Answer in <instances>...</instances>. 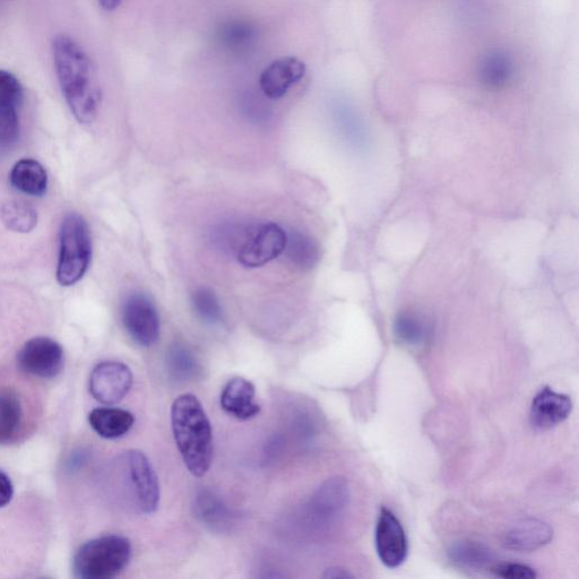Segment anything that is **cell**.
I'll return each mask as SVG.
<instances>
[{"instance_id":"6da1fadb","label":"cell","mask_w":579,"mask_h":579,"mask_svg":"<svg viewBox=\"0 0 579 579\" xmlns=\"http://www.w3.org/2000/svg\"><path fill=\"white\" fill-rule=\"evenodd\" d=\"M55 71L67 106L77 122L92 124L99 114L102 92L97 68L79 42L67 34L53 41Z\"/></svg>"},{"instance_id":"7a4b0ae2","label":"cell","mask_w":579,"mask_h":579,"mask_svg":"<svg viewBox=\"0 0 579 579\" xmlns=\"http://www.w3.org/2000/svg\"><path fill=\"white\" fill-rule=\"evenodd\" d=\"M171 426L187 470L196 478L209 472L213 458V430L202 403L193 394L177 397L171 408Z\"/></svg>"},{"instance_id":"3957f363","label":"cell","mask_w":579,"mask_h":579,"mask_svg":"<svg viewBox=\"0 0 579 579\" xmlns=\"http://www.w3.org/2000/svg\"><path fill=\"white\" fill-rule=\"evenodd\" d=\"M132 558V544L120 535H106L83 544L74 557V573L82 579H110L123 573Z\"/></svg>"},{"instance_id":"277c9868","label":"cell","mask_w":579,"mask_h":579,"mask_svg":"<svg viewBox=\"0 0 579 579\" xmlns=\"http://www.w3.org/2000/svg\"><path fill=\"white\" fill-rule=\"evenodd\" d=\"M92 257V244L88 223L81 215H66L60 229V252L57 280L63 287L83 279Z\"/></svg>"},{"instance_id":"5b68a950","label":"cell","mask_w":579,"mask_h":579,"mask_svg":"<svg viewBox=\"0 0 579 579\" xmlns=\"http://www.w3.org/2000/svg\"><path fill=\"white\" fill-rule=\"evenodd\" d=\"M122 464L127 486L133 491L137 507L145 514L157 512L160 485L149 458L140 451H129L123 456Z\"/></svg>"},{"instance_id":"8992f818","label":"cell","mask_w":579,"mask_h":579,"mask_svg":"<svg viewBox=\"0 0 579 579\" xmlns=\"http://www.w3.org/2000/svg\"><path fill=\"white\" fill-rule=\"evenodd\" d=\"M285 245L287 232L279 224L264 223L240 245L237 250L238 262L248 269H256L281 256Z\"/></svg>"},{"instance_id":"52a82bcc","label":"cell","mask_w":579,"mask_h":579,"mask_svg":"<svg viewBox=\"0 0 579 579\" xmlns=\"http://www.w3.org/2000/svg\"><path fill=\"white\" fill-rule=\"evenodd\" d=\"M351 500L349 482L336 477L317 489L308 505L310 521L319 527H330L342 520Z\"/></svg>"},{"instance_id":"ba28073f","label":"cell","mask_w":579,"mask_h":579,"mask_svg":"<svg viewBox=\"0 0 579 579\" xmlns=\"http://www.w3.org/2000/svg\"><path fill=\"white\" fill-rule=\"evenodd\" d=\"M125 330L141 347L149 348L160 339V317L157 307L141 293L129 296L123 305Z\"/></svg>"},{"instance_id":"9c48e42d","label":"cell","mask_w":579,"mask_h":579,"mask_svg":"<svg viewBox=\"0 0 579 579\" xmlns=\"http://www.w3.org/2000/svg\"><path fill=\"white\" fill-rule=\"evenodd\" d=\"M17 364L25 374L42 379L55 378L64 368V350L49 337H34L23 345Z\"/></svg>"},{"instance_id":"30bf717a","label":"cell","mask_w":579,"mask_h":579,"mask_svg":"<svg viewBox=\"0 0 579 579\" xmlns=\"http://www.w3.org/2000/svg\"><path fill=\"white\" fill-rule=\"evenodd\" d=\"M132 386L131 369L118 361L101 362L90 377V393L95 400L106 405L123 401Z\"/></svg>"},{"instance_id":"8fae6325","label":"cell","mask_w":579,"mask_h":579,"mask_svg":"<svg viewBox=\"0 0 579 579\" xmlns=\"http://www.w3.org/2000/svg\"><path fill=\"white\" fill-rule=\"evenodd\" d=\"M378 557L388 568L400 567L408 556V539L396 516L385 507L380 511L376 526Z\"/></svg>"},{"instance_id":"7c38bea8","label":"cell","mask_w":579,"mask_h":579,"mask_svg":"<svg viewBox=\"0 0 579 579\" xmlns=\"http://www.w3.org/2000/svg\"><path fill=\"white\" fill-rule=\"evenodd\" d=\"M307 68L297 57L287 56L274 60L259 77V86L265 97L278 100L287 94L293 85L306 76Z\"/></svg>"},{"instance_id":"4fadbf2b","label":"cell","mask_w":579,"mask_h":579,"mask_svg":"<svg viewBox=\"0 0 579 579\" xmlns=\"http://www.w3.org/2000/svg\"><path fill=\"white\" fill-rule=\"evenodd\" d=\"M572 410L573 402L569 396L557 393L550 387H543L531 405L532 426L539 430L551 429L564 422Z\"/></svg>"},{"instance_id":"5bb4252c","label":"cell","mask_w":579,"mask_h":579,"mask_svg":"<svg viewBox=\"0 0 579 579\" xmlns=\"http://www.w3.org/2000/svg\"><path fill=\"white\" fill-rule=\"evenodd\" d=\"M256 388L243 377L230 380L221 393V406L230 416L241 421L255 418L261 406L255 402Z\"/></svg>"},{"instance_id":"9a60e30c","label":"cell","mask_w":579,"mask_h":579,"mask_svg":"<svg viewBox=\"0 0 579 579\" xmlns=\"http://www.w3.org/2000/svg\"><path fill=\"white\" fill-rule=\"evenodd\" d=\"M552 538L553 530L548 523L530 518L507 531L504 546L515 551L531 552L547 546Z\"/></svg>"},{"instance_id":"2e32d148","label":"cell","mask_w":579,"mask_h":579,"mask_svg":"<svg viewBox=\"0 0 579 579\" xmlns=\"http://www.w3.org/2000/svg\"><path fill=\"white\" fill-rule=\"evenodd\" d=\"M91 428L105 439H118L128 434L134 426L132 412L118 408H99L89 414Z\"/></svg>"},{"instance_id":"e0dca14e","label":"cell","mask_w":579,"mask_h":579,"mask_svg":"<svg viewBox=\"0 0 579 579\" xmlns=\"http://www.w3.org/2000/svg\"><path fill=\"white\" fill-rule=\"evenodd\" d=\"M514 62L505 50L495 49L482 57L479 65V80L492 90L504 88L514 76Z\"/></svg>"},{"instance_id":"ac0fdd59","label":"cell","mask_w":579,"mask_h":579,"mask_svg":"<svg viewBox=\"0 0 579 579\" xmlns=\"http://www.w3.org/2000/svg\"><path fill=\"white\" fill-rule=\"evenodd\" d=\"M23 406L11 388L0 387V444H8L19 435L23 423Z\"/></svg>"},{"instance_id":"d6986e66","label":"cell","mask_w":579,"mask_h":579,"mask_svg":"<svg viewBox=\"0 0 579 579\" xmlns=\"http://www.w3.org/2000/svg\"><path fill=\"white\" fill-rule=\"evenodd\" d=\"M449 560L458 567L482 570L494 564L495 555L485 544L473 540H461L448 550Z\"/></svg>"},{"instance_id":"ffe728a7","label":"cell","mask_w":579,"mask_h":579,"mask_svg":"<svg viewBox=\"0 0 579 579\" xmlns=\"http://www.w3.org/2000/svg\"><path fill=\"white\" fill-rule=\"evenodd\" d=\"M10 178L15 189L31 196H42L48 187L47 172L36 160L24 159L17 162Z\"/></svg>"},{"instance_id":"44dd1931","label":"cell","mask_w":579,"mask_h":579,"mask_svg":"<svg viewBox=\"0 0 579 579\" xmlns=\"http://www.w3.org/2000/svg\"><path fill=\"white\" fill-rule=\"evenodd\" d=\"M394 334L406 347L418 348L425 345L430 336V328L422 317L414 313H401L394 323Z\"/></svg>"},{"instance_id":"7402d4cb","label":"cell","mask_w":579,"mask_h":579,"mask_svg":"<svg viewBox=\"0 0 579 579\" xmlns=\"http://www.w3.org/2000/svg\"><path fill=\"white\" fill-rule=\"evenodd\" d=\"M284 253L289 261L301 270H311L318 262L319 249L309 236L300 231L287 233V245Z\"/></svg>"},{"instance_id":"603a6c76","label":"cell","mask_w":579,"mask_h":579,"mask_svg":"<svg viewBox=\"0 0 579 579\" xmlns=\"http://www.w3.org/2000/svg\"><path fill=\"white\" fill-rule=\"evenodd\" d=\"M0 219L8 230L28 233L37 227L38 213L28 203L10 201L0 207Z\"/></svg>"},{"instance_id":"cb8c5ba5","label":"cell","mask_w":579,"mask_h":579,"mask_svg":"<svg viewBox=\"0 0 579 579\" xmlns=\"http://www.w3.org/2000/svg\"><path fill=\"white\" fill-rule=\"evenodd\" d=\"M218 37L222 46L233 51H243L254 45L258 32L252 23L235 20L224 23Z\"/></svg>"},{"instance_id":"d4e9b609","label":"cell","mask_w":579,"mask_h":579,"mask_svg":"<svg viewBox=\"0 0 579 579\" xmlns=\"http://www.w3.org/2000/svg\"><path fill=\"white\" fill-rule=\"evenodd\" d=\"M195 513L203 523L211 526H220L229 516L220 497L207 489L198 492L195 498Z\"/></svg>"},{"instance_id":"484cf974","label":"cell","mask_w":579,"mask_h":579,"mask_svg":"<svg viewBox=\"0 0 579 579\" xmlns=\"http://www.w3.org/2000/svg\"><path fill=\"white\" fill-rule=\"evenodd\" d=\"M168 367L172 376L180 380H188L197 374L198 362L194 354L184 345L176 344L168 353Z\"/></svg>"},{"instance_id":"4316f807","label":"cell","mask_w":579,"mask_h":579,"mask_svg":"<svg viewBox=\"0 0 579 579\" xmlns=\"http://www.w3.org/2000/svg\"><path fill=\"white\" fill-rule=\"evenodd\" d=\"M193 306L196 314L207 324H218L222 319V308L215 293L209 288H200L194 292Z\"/></svg>"},{"instance_id":"83f0119b","label":"cell","mask_w":579,"mask_h":579,"mask_svg":"<svg viewBox=\"0 0 579 579\" xmlns=\"http://www.w3.org/2000/svg\"><path fill=\"white\" fill-rule=\"evenodd\" d=\"M24 98L23 86L17 77L0 69V106L19 109Z\"/></svg>"},{"instance_id":"f1b7e54d","label":"cell","mask_w":579,"mask_h":579,"mask_svg":"<svg viewBox=\"0 0 579 579\" xmlns=\"http://www.w3.org/2000/svg\"><path fill=\"white\" fill-rule=\"evenodd\" d=\"M20 135L17 109L0 106V149L11 148Z\"/></svg>"},{"instance_id":"f546056e","label":"cell","mask_w":579,"mask_h":579,"mask_svg":"<svg viewBox=\"0 0 579 579\" xmlns=\"http://www.w3.org/2000/svg\"><path fill=\"white\" fill-rule=\"evenodd\" d=\"M491 573L500 578L531 579L537 577L535 570L524 564L503 563L491 567Z\"/></svg>"},{"instance_id":"4dcf8cb0","label":"cell","mask_w":579,"mask_h":579,"mask_svg":"<svg viewBox=\"0 0 579 579\" xmlns=\"http://www.w3.org/2000/svg\"><path fill=\"white\" fill-rule=\"evenodd\" d=\"M14 496V486L7 474L0 471V508L11 503Z\"/></svg>"},{"instance_id":"1f68e13d","label":"cell","mask_w":579,"mask_h":579,"mask_svg":"<svg viewBox=\"0 0 579 579\" xmlns=\"http://www.w3.org/2000/svg\"><path fill=\"white\" fill-rule=\"evenodd\" d=\"M324 578H331V579H348L353 578L354 576L348 572V570L342 568H331L327 569L325 574L323 575Z\"/></svg>"},{"instance_id":"d6a6232c","label":"cell","mask_w":579,"mask_h":579,"mask_svg":"<svg viewBox=\"0 0 579 579\" xmlns=\"http://www.w3.org/2000/svg\"><path fill=\"white\" fill-rule=\"evenodd\" d=\"M98 3L102 10L112 12L117 10V8L122 5L123 0H98Z\"/></svg>"}]
</instances>
